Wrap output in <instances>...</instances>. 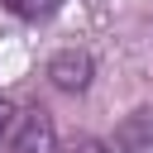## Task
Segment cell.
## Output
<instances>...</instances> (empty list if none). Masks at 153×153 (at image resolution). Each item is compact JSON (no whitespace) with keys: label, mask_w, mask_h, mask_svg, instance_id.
<instances>
[{"label":"cell","mask_w":153,"mask_h":153,"mask_svg":"<svg viewBox=\"0 0 153 153\" xmlns=\"http://www.w3.org/2000/svg\"><path fill=\"white\" fill-rule=\"evenodd\" d=\"M62 5H67V0H0V10L14 14L19 24H48Z\"/></svg>","instance_id":"4"},{"label":"cell","mask_w":153,"mask_h":153,"mask_svg":"<svg viewBox=\"0 0 153 153\" xmlns=\"http://www.w3.org/2000/svg\"><path fill=\"white\" fill-rule=\"evenodd\" d=\"M43 76H48V86L62 91V96H86V91L96 86V57H91V48H57V53L48 57Z\"/></svg>","instance_id":"1"},{"label":"cell","mask_w":153,"mask_h":153,"mask_svg":"<svg viewBox=\"0 0 153 153\" xmlns=\"http://www.w3.org/2000/svg\"><path fill=\"white\" fill-rule=\"evenodd\" d=\"M14 115H19V110H14V100H10V96H0V143L10 139V129H14Z\"/></svg>","instance_id":"6"},{"label":"cell","mask_w":153,"mask_h":153,"mask_svg":"<svg viewBox=\"0 0 153 153\" xmlns=\"http://www.w3.org/2000/svg\"><path fill=\"white\" fill-rule=\"evenodd\" d=\"M57 153H115L105 139H96V134H76L72 143H57Z\"/></svg>","instance_id":"5"},{"label":"cell","mask_w":153,"mask_h":153,"mask_svg":"<svg viewBox=\"0 0 153 153\" xmlns=\"http://www.w3.org/2000/svg\"><path fill=\"white\" fill-rule=\"evenodd\" d=\"M110 148H115V153H153V105H134V110L115 124Z\"/></svg>","instance_id":"3"},{"label":"cell","mask_w":153,"mask_h":153,"mask_svg":"<svg viewBox=\"0 0 153 153\" xmlns=\"http://www.w3.org/2000/svg\"><path fill=\"white\" fill-rule=\"evenodd\" d=\"M10 153H57V124H53V110L48 105H24L14 115V129H10Z\"/></svg>","instance_id":"2"}]
</instances>
